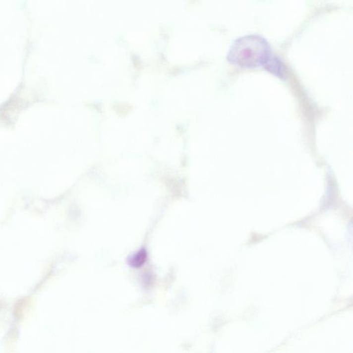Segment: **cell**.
<instances>
[{
    "instance_id": "obj_1",
    "label": "cell",
    "mask_w": 353,
    "mask_h": 353,
    "mask_svg": "<svg viewBox=\"0 0 353 353\" xmlns=\"http://www.w3.org/2000/svg\"><path fill=\"white\" fill-rule=\"evenodd\" d=\"M272 56L268 42L259 35H247L236 40L231 46L228 60L243 68L264 66Z\"/></svg>"
},
{
    "instance_id": "obj_2",
    "label": "cell",
    "mask_w": 353,
    "mask_h": 353,
    "mask_svg": "<svg viewBox=\"0 0 353 353\" xmlns=\"http://www.w3.org/2000/svg\"><path fill=\"white\" fill-rule=\"evenodd\" d=\"M264 67L268 71L275 74V75L280 76V77H282L284 73L283 63L278 58L273 56V55L265 63Z\"/></svg>"
},
{
    "instance_id": "obj_3",
    "label": "cell",
    "mask_w": 353,
    "mask_h": 353,
    "mask_svg": "<svg viewBox=\"0 0 353 353\" xmlns=\"http://www.w3.org/2000/svg\"><path fill=\"white\" fill-rule=\"evenodd\" d=\"M146 259H147V252L144 249L140 250L130 259V266L135 268L140 267L145 263Z\"/></svg>"
}]
</instances>
